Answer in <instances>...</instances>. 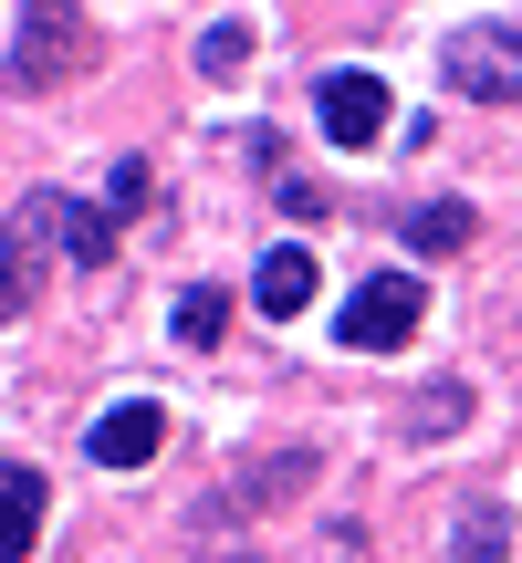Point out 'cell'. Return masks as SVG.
Segmentation results:
<instances>
[{
	"instance_id": "6da1fadb",
	"label": "cell",
	"mask_w": 522,
	"mask_h": 563,
	"mask_svg": "<svg viewBox=\"0 0 522 563\" xmlns=\"http://www.w3.org/2000/svg\"><path fill=\"white\" fill-rule=\"evenodd\" d=\"M439 84L470 104H522V32L512 21H460L439 42Z\"/></svg>"
},
{
	"instance_id": "7a4b0ae2",
	"label": "cell",
	"mask_w": 522,
	"mask_h": 563,
	"mask_svg": "<svg viewBox=\"0 0 522 563\" xmlns=\"http://www.w3.org/2000/svg\"><path fill=\"white\" fill-rule=\"evenodd\" d=\"M293 490H314V449H261V460L230 470V481L209 490L188 522H199V532H241V522H261V511H282Z\"/></svg>"
},
{
	"instance_id": "3957f363",
	"label": "cell",
	"mask_w": 522,
	"mask_h": 563,
	"mask_svg": "<svg viewBox=\"0 0 522 563\" xmlns=\"http://www.w3.org/2000/svg\"><path fill=\"white\" fill-rule=\"evenodd\" d=\"M84 42H95L84 11H63V0H21V11H11V95H42L63 63H84Z\"/></svg>"
},
{
	"instance_id": "277c9868",
	"label": "cell",
	"mask_w": 522,
	"mask_h": 563,
	"mask_svg": "<svg viewBox=\"0 0 522 563\" xmlns=\"http://www.w3.org/2000/svg\"><path fill=\"white\" fill-rule=\"evenodd\" d=\"M314 125H324V146L366 157V146L398 125V104H387V74H366V63H335V74L314 84Z\"/></svg>"
},
{
	"instance_id": "5b68a950",
	"label": "cell",
	"mask_w": 522,
	"mask_h": 563,
	"mask_svg": "<svg viewBox=\"0 0 522 563\" xmlns=\"http://www.w3.org/2000/svg\"><path fill=\"white\" fill-rule=\"evenodd\" d=\"M63 241V188H32V199H11V230H0V313H32L42 292V251Z\"/></svg>"
},
{
	"instance_id": "8992f818",
	"label": "cell",
	"mask_w": 522,
	"mask_h": 563,
	"mask_svg": "<svg viewBox=\"0 0 522 563\" xmlns=\"http://www.w3.org/2000/svg\"><path fill=\"white\" fill-rule=\"evenodd\" d=\"M418 313H428V292L407 272H377V282H356V302H345V355H398L407 334H418Z\"/></svg>"
},
{
	"instance_id": "52a82bcc",
	"label": "cell",
	"mask_w": 522,
	"mask_h": 563,
	"mask_svg": "<svg viewBox=\"0 0 522 563\" xmlns=\"http://www.w3.org/2000/svg\"><path fill=\"white\" fill-rule=\"evenodd\" d=\"M157 449H167V407L157 397H126V407H105V418H95L84 460H95V470H146Z\"/></svg>"
},
{
	"instance_id": "ba28073f",
	"label": "cell",
	"mask_w": 522,
	"mask_h": 563,
	"mask_svg": "<svg viewBox=\"0 0 522 563\" xmlns=\"http://www.w3.org/2000/svg\"><path fill=\"white\" fill-rule=\"evenodd\" d=\"M42 511H53V481H42L32 460L0 470V563H32L42 553Z\"/></svg>"
},
{
	"instance_id": "9c48e42d",
	"label": "cell",
	"mask_w": 522,
	"mask_h": 563,
	"mask_svg": "<svg viewBox=\"0 0 522 563\" xmlns=\"http://www.w3.org/2000/svg\"><path fill=\"white\" fill-rule=\"evenodd\" d=\"M251 313H261V323H293V313H314V251H303V241L261 251V272H251Z\"/></svg>"
},
{
	"instance_id": "30bf717a",
	"label": "cell",
	"mask_w": 522,
	"mask_h": 563,
	"mask_svg": "<svg viewBox=\"0 0 522 563\" xmlns=\"http://www.w3.org/2000/svg\"><path fill=\"white\" fill-rule=\"evenodd\" d=\"M449 543H460V563H512V511L502 501H460V532Z\"/></svg>"
},
{
	"instance_id": "8fae6325",
	"label": "cell",
	"mask_w": 522,
	"mask_h": 563,
	"mask_svg": "<svg viewBox=\"0 0 522 563\" xmlns=\"http://www.w3.org/2000/svg\"><path fill=\"white\" fill-rule=\"evenodd\" d=\"M220 323H230L220 282H188V292H178V313H167V334H178L188 355H209V344H220Z\"/></svg>"
},
{
	"instance_id": "7c38bea8",
	"label": "cell",
	"mask_w": 522,
	"mask_h": 563,
	"mask_svg": "<svg viewBox=\"0 0 522 563\" xmlns=\"http://www.w3.org/2000/svg\"><path fill=\"white\" fill-rule=\"evenodd\" d=\"M470 241V199H418L407 209V251H460Z\"/></svg>"
},
{
	"instance_id": "4fadbf2b",
	"label": "cell",
	"mask_w": 522,
	"mask_h": 563,
	"mask_svg": "<svg viewBox=\"0 0 522 563\" xmlns=\"http://www.w3.org/2000/svg\"><path fill=\"white\" fill-rule=\"evenodd\" d=\"M63 251H74L84 272H95V262H116V209H84V199H63Z\"/></svg>"
},
{
	"instance_id": "5bb4252c",
	"label": "cell",
	"mask_w": 522,
	"mask_h": 563,
	"mask_svg": "<svg viewBox=\"0 0 522 563\" xmlns=\"http://www.w3.org/2000/svg\"><path fill=\"white\" fill-rule=\"evenodd\" d=\"M460 418H470V386H418V397H407V428H418V439H449Z\"/></svg>"
},
{
	"instance_id": "9a60e30c",
	"label": "cell",
	"mask_w": 522,
	"mask_h": 563,
	"mask_svg": "<svg viewBox=\"0 0 522 563\" xmlns=\"http://www.w3.org/2000/svg\"><path fill=\"white\" fill-rule=\"evenodd\" d=\"M199 63H209V74H241V63H251V21L241 11L209 21V32H199Z\"/></svg>"
}]
</instances>
